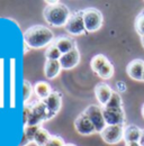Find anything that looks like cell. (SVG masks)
Returning a JSON list of instances; mask_svg holds the SVG:
<instances>
[{
  "label": "cell",
  "instance_id": "6da1fadb",
  "mask_svg": "<svg viewBox=\"0 0 144 146\" xmlns=\"http://www.w3.org/2000/svg\"><path fill=\"white\" fill-rule=\"evenodd\" d=\"M25 44L34 50L49 47L54 43V33L44 25H33L24 32Z\"/></svg>",
  "mask_w": 144,
  "mask_h": 146
},
{
  "label": "cell",
  "instance_id": "7a4b0ae2",
  "mask_svg": "<svg viewBox=\"0 0 144 146\" xmlns=\"http://www.w3.org/2000/svg\"><path fill=\"white\" fill-rule=\"evenodd\" d=\"M50 113L42 100H34L26 104L24 107V123L25 126L42 125L44 121L50 120Z\"/></svg>",
  "mask_w": 144,
  "mask_h": 146
},
{
  "label": "cell",
  "instance_id": "3957f363",
  "mask_svg": "<svg viewBox=\"0 0 144 146\" xmlns=\"http://www.w3.org/2000/svg\"><path fill=\"white\" fill-rule=\"evenodd\" d=\"M70 16V9L60 1L56 5L52 6L46 5V7L43 10V17L45 21L53 27H65Z\"/></svg>",
  "mask_w": 144,
  "mask_h": 146
},
{
  "label": "cell",
  "instance_id": "277c9868",
  "mask_svg": "<svg viewBox=\"0 0 144 146\" xmlns=\"http://www.w3.org/2000/svg\"><path fill=\"white\" fill-rule=\"evenodd\" d=\"M82 11H83V20L87 33H95L99 31L104 23V16L101 11L93 7L86 8Z\"/></svg>",
  "mask_w": 144,
  "mask_h": 146
},
{
  "label": "cell",
  "instance_id": "5b68a950",
  "mask_svg": "<svg viewBox=\"0 0 144 146\" xmlns=\"http://www.w3.org/2000/svg\"><path fill=\"white\" fill-rule=\"evenodd\" d=\"M64 28H65L67 33L72 36H79V35L86 34L87 31H86L85 20H83V11L78 10V11H74L73 14H71Z\"/></svg>",
  "mask_w": 144,
  "mask_h": 146
},
{
  "label": "cell",
  "instance_id": "8992f818",
  "mask_svg": "<svg viewBox=\"0 0 144 146\" xmlns=\"http://www.w3.org/2000/svg\"><path fill=\"white\" fill-rule=\"evenodd\" d=\"M82 112L87 115V117L90 119V121L93 124V126L96 128V131L97 133L100 134L105 129V127L107 126V124L105 121V118H104L103 107L101 106L90 105Z\"/></svg>",
  "mask_w": 144,
  "mask_h": 146
},
{
  "label": "cell",
  "instance_id": "52a82bcc",
  "mask_svg": "<svg viewBox=\"0 0 144 146\" xmlns=\"http://www.w3.org/2000/svg\"><path fill=\"white\" fill-rule=\"evenodd\" d=\"M103 113L106 124L109 126H124L126 121L125 111L122 108H108V107H103Z\"/></svg>",
  "mask_w": 144,
  "mask_h": 146
},
{
  "label": "cell",
  "instance_id": "ba28073f",
  "mask_svg": "<svg viewBox=\"0 0 144 146\" xmlns=\"http://www.w3.org/2000/svg\"><path fill=\"white\" fill-rule=\"evenodd\" d=\"M124 127L125 126H109L107 125L105 129L100 133V136L103 138V141L107 144H117L119 143L122 139H124Z\"/></svg>",
  "mask_w": 144,
  "mask_h": 146
},
{
  "label": "cell",
  "instance_id": "9c48e42d",
  "mask_svg": "<svg viewBox=\"0 0 144 146\" xmlns=\"http://www.w3.org/2000/svg\"><path fill=\"white\" fill-rule=\"evenodd\" d=\"M74 128L78 134L83 135V136H88V135H92V134L97 133L93 124L90 121L87 115L83 112L78 115V117L74 119Z\"/></svg>",
  "mask_w": 144,
  "mask_h": 146
},
{
  "label": "cell",
  "instance_id": "30bf717a",
  "mask_svg": "<svg viewBox=\"0 0 144 146\" xmlns=\"http://www.w3.org/2000/svg\"><path fill=\"white\" fill-rule=\"evenodd\" d=\"M46 108L49 110L50 118L52 119L54 116L60 111L61 106H62V94L59 91H53L47 98L42 100Z\"/></svg>",
  "mask_w": 144,
  "mask_h": 146
},
{
  "label": "cell",
  "instance_id": "8fae6325",
  "mask_svg": "<svg viewBox=\"0 0 144 146\" xmlns=\"http://www.w3.org/2000/svg\"><path fill=\"white\" fill-rule=\"evenodd\" d=\"M80 58H81V56H80V52H79L78 47H74L69 53L62 55L59 61H60L62 70H72L73 68H75L79 64Z\"/></svg>",
  "mask_w": 144,
  "mask_h": 146
},
{
  "label": "cell",
  "instance_id": "7c38bea8",
  "mask_svg": "<svg viewBox=\"0 0 144 146\" xmlns=\"http://www.w3.org/2000/svg\"><path fill=\"white\" fill-rule=\"evenodd\" d=\"M127 75L135 81H143L144 73V61L143 60H133L126 66Z\"/></svg>",
  "mask_w": 144,
  "mask_h": 146
},
{
  "label": "cell",
  "instance_id": "4fadbf2b",
  "mask_svg": "<svg viewBox=\"0 0 144 146\" xmlns=\"http://www.w3.org/2000/svg\"><path fill=\"white\" fill-rule=\"evenodd\" d=\"M113 89L108 86L107 83H104V82H100L98 84H96L95 87V96H96V99L97 101L99 102V105L101 107H105L108 104V101L110 100L111 98V94H113Z\"/></svg>",
  "mask_w": 144,
  "mask_h": 146
},
{
  "label": "cell",
  "instance_id": "5bb4252c",
  "mask_svg": "<svg viewBox=\"0 0 144 146\" xmlns=\"http://www.w3.org/2000/svg\"><path fill=\"white\" fill-rule=\"evenodd\" d=\"M62 70L60 61L57 60H46L45 64H44V75L46 79L49 80H53L55 79L59 74L60 71Z\"/></svg>",
  "mask_w": 144,
  "mask_h": 146
},
{
  "label": "cell",
  "instance_id": "9a60e30c",
  "mask_svg": "<svg viewBox=\"0 0 144 146\" xmlns=\"http://www.w3.org/2000/svg\"><path fill=\"white\" fill-rule=\"evenodd\" d=\"M54 44L56 45V47L60 50L61 54H67L70 51H72L74 47H77V44L74 42V39H72L69 36H61L57 37L54 40Z\"/></svg>",
  "mask_w": 144,
  "mask_h": 146
},
{
  "label": "cell",
  "instance_id": "2e32d148",
  "mask_svg": "<svg viewBox=\"0 0 144 146\" xmlns=\"http://www.w3.org/2000/svg\"><path fill=\"white\" fill-rule=\"evenodd\" d=\"M141 128L136 125H127L124 127V141L125 142H139L142 135Z\"/></svg>",
  "mask_w": 144,
  "mask_h": 146
},
{
  "label": "cell",
  "instance_id": "e0dca14e",
  "mask_svg": "<svg viewBox=\"0 0 144 146\" xmlns=\"http://www.w3.org/2000/svg\"><path fill=\"white\" fill-rule=\"evenodd\" d=\"M53 92L51 86L46 81H37L34 84V93L38 100H43L47 98Z\"/></svg>",
  "mask_w": 144,
  "mask_h": 146
},
{
  "label": "cell",
  "instance_id": "ac0fdd59",
  "mask_svg": "<svg viewBox=\"0 0 144 146\" xmlns=\"http://www.w3.org/2000/svg\"><path fill=\"white\" fill-rule=\"evenodd\" d=\"M108 62H109V60H108L104 54H97L91 58V61H90V68H91V70H92L93 72L97 74L98 71H99L105 64H107Z\"/></svg>",
  "mask_w": 144,
  "mask_h": 146
},
{
  "label": "cell",
  "instance_id": "d6986e66",
  "mask_svg": "<svg viewBox=\"0 0 144 146\" xmlns=\"http://www.w3.org/2000/svg\"><path fill=\"white\" fill-rule=\"evenodd\" d=\"M15 58L10 60V107L15 108V76H16V71H15Z\"/></svg>",
  "mask_w": 144,
  "mask_h": 146
},
{
  "label": "cell",
  "instance_id": "ffe728a7",
  "mask_svg": "<svg viewBox=\"0 0 144 146\" xmlns=\"http://www.w3.org/2000/svg\"><path fill=\"white\" fill-rule=\"evenodd\" d=\"M51 134L47 129L41 127L35 135V138H34V143H35L36 146H45L46 143L49 142V139L51 138Z\"/></svg>",
  "mask_w": 144,
  "mask_h": 146
},
{
  "label": "cell",
  "instance_id": "44dd1931",
  "mask_svg": "<svg viewBox=\"0 0 144 146\" xmlns=\"http://www.w3.org/2000/svg\"><path fill=\"white\" fill-rule=\"evenodd\" d=\"M97 75L104 80H107V79H110L113 78L114 75V65L110 63V61L108 62L107 64H105L99 71L97 73Z\"/></svg>",
  "mask_w": 144,
  "mask_h": 146
},
{
  "label": "cell",
  "instance_id": "7402d4cb",
  "mask_svg": "<svg viewBox=\"0 0 144 146\" xmlns=\"http://www.w3.org/2000/svg\"><path fill=\"white\" fill-rule=\"evenodd\" d=\"M61 52H60V50L56 47V45L52 43L47 48H46V51H45V58L46 60H60L61 58Z\"/></svg>",
  "mask_w": 144,
  "mask_h": 146
},
{
  "label": "cell",
  "instance_id": "603a6c76",
  "mask_svg": "<svg viewBox=\"0 0 144 146\" xmlns=\"http://www.w3.org/2000/svg\"><path fill=\"white\" fill-rule=\"evenodd\" d=\"M134 27L136 33L140 36L144 35V8L137 14L136 18H135V23H134Z\"/></svg>",
  "mask_w": 144,
  "mask_h": 146
},
{
  "label": "cell",
  "instance_id": "cb8c5ba5",
  "mask_svg": "<svg viewBox=\"0 0 144 146\" xmlns=\"http://www.w3.org/2000/svg\"><path fill=\"white\" fill-rule=\"evenodd\" d=\"M33 93H34V86H32L29 81L24 80V82H23V97H24V104L25 105L29 101Z\"/></svg>",
  "mask_w": 144,
  "mask_h": 146
},
{
  "label": "cell",
  "instance_id": "d4e9b609",
  "mask_svg": "<svg viewBox=\"0 0 144 146\" xmlns=\"http://www.w3.org/2000/svg\"><path fill=\"white\" fill-rule=\"evenodd\" d=\"M105 107H108V108H122L123 107V100H122L121 94L116 91L113 92L110 100L108 101V104Z\"/></svg>",
  "mask_w": 144,
  "mask_h": 146
},
{
  "label": "cell",
  "instance_id": "484cf974",
  "mask_svg": "<svg viewBox=\"0 0 144 146\" xmlns=\"http://www.w3.org/2000/svg\"><path fill=\"white\" fill-rule=\"evenodd\" d=\"M42 127V125H36V126H25L24 127V134L27 139L29 142H34V138H35V135L37 133V130Z\"/></svg>",
  "mask_w": 144,
  "mask_h": 146
},
{
  "label": "cell",
  "instance_id": "4316f807",
  "mask_svg": "<svg viewBox=\"0 0 144 146\" xmlns=\"http://www.w3.org/2000/svg\"><path fill=\"white\" fill-rule=\"evenodd\" d=\"M65 142L63 139V137H61L60 135H52L51 138L49 139V142L46 143L45 146H64Z\"/></svg>",
  "mask_w": 144,
  "mask_h": 146
},
{
  "label": "cell",
  "instance_id": "83f0119b",
  "mask_svg": "<svg viewBox=\"0 0 144 146\" xmlns=\"http://www.w3.org/2000/svg\"><path fill=\"white\" fill-rule=\"evenodd\" d=\"M0 107H3V60H0Z\"/></svg>",
  "mask_w": 144,
  "mask_h": 146
},
{
  "label": "cell",
  "instance_id": "f1b7e54d",
  "mask_svg": "<svg viewBox=\"0 0 144 146\" xmlns=\"http://www.w3.org/2000/svg\"><path fill=\"white\" fill-rule=\"evenodd\" d=\"M116 88L119 92H125L126 91V83L124 81H117L116 82Z\"/></svg>",
  "mask_w": 144,
  "mask_h": 146
},
{
  "label": "cell",
  "instance_id": "f546056e",
  "mask_svg": "<svg viewBox=\"0 0 144 146\" xmlns=\"http://www.w3.org/2000/svg\"><path fill=\"white\" fill-rule=\"evenodd\" d=\"M125 146H141L139 142H125Z\"/></svg>",
  "mask_w": 144,
  "mask_h": 146
},
{
  "label": "cell",
  "instance_id": "4dcf8cb0",
  "mask_svg": "<svg viewBox=\"0 0 144 146\" xmlns=\"http://www.w3.org/2000/svg\"><path fill=\"white\" fill-rule=\"evenodd\" d=\"M139 143H140V145L141 146H144V129L142 130V135H141V138H140Z\"/></svg>",
  "mask_w": 144,
  "mask_h": 146
},
{
  "label": "cell",
  "instance_id": "1f68e13d",
  "mask_svg": "<svg viewBox=\"0 0 144 146\" xmlns=\"http://www.w3.org/2000/svg\"><path fill=\"white\" fill-rule=\"evenodd\" d=\"M141 44H142V46H143V48H144V35L141 36Z\"/></svg>",
  "mask_w": 144,
  "mask_h": 146
},
{
  "label": "cell",
  "instance_id": "d6a6232c",
  "mask_svg": "<svg viewBox=\"0 0 144 146\" xmlns=\"http://www.w3.org/2000/svg\"><path fill=\"white\" fill-rule=\"evenodd\" d=\"M64 146H77L75 144H73V143H65V145Z\"/></svg>",
  "mask_w": 144,
  "mask_h": 146
},
{
  "label": "cell",
  "instance_id": "836d02e7",
  "mask_svg": "<svg viewBox=\"0 0 144 146\" xmlns=\"http://www.w3.org/2000/svg\"><path fill=\"white\" fill-rule=\"evenodd\" d=\"M141 112H142V117L144 118V104H143V106H142V109H141Z\"/></svg>",
  "mask_w": 144,
  "mask_h": 146
},
{
  "label": "cell",
  "instance_id": "e575fe53",
  "mask_svg": "<svg viewBox=\"0 0 144 146\" xmlns=\"http://www.w3.org/2000/svg\"><path fill=\"white\" fill-rule=\"evenodd\" d=\"M143 81H144V73H143Z\"/></svg>",
  "mask_w": 144,
  "mask_h": 146
}]
</instances>
